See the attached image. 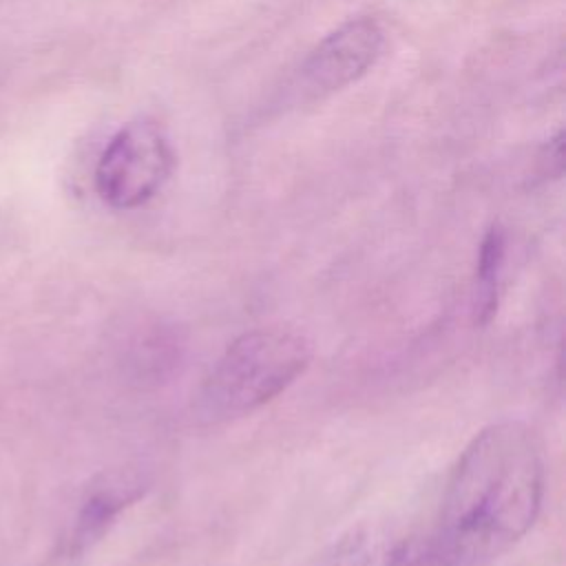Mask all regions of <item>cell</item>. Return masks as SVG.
<instances>
[{
    "mask_svg": "<svg viewBox=\"0 0 566 566\" xmlns=\"http://www.w3.org/2000/svg\"><path fill=\"white\" fill-rule=\"evenodd\" d=\"M544 497V458L533 429L489 424L460 453L442 495L431 566H484L535 524Z\"/></svg>",
    "mask_w": 566,
    "mask_h": 566,
    "instance_id": "1",
    "label": "cell"
},
{
    "mask_svg": "<svg viewBox=\"0 0 566 566\" xmlns=\"http://www.w3.org/2000/svg\"><path fill=\"white\" fill-rule=\"evenodd\" d=\"M307 340L283 327L237 336L203 378L195 413L206 424L248 416L281 396L310 365Z\"/></svg>",
    "mask_w": 566,
    "mask_h": 566,
    "instance_id": "2",
    "label": "cell"
},
{
    "mask_svg": "<svg viewBox=\"0 0 566 566\" xmlns=\"http://www.w3.org/2000/svg\"><path fill=\"white\" fill-rule=\"evenodd\" d=\"M175 153L150 119L122 126L95 166V190L99 199L117 210H133L148 203L168 181Z\"/></svg>",
    "mask_w": 566,
    "mask_h": 566,
    "instance_id": "3",
    "label": "cell"
},
{
    "mask_svg": "<svg viewBox=\"0 0 566 566\" xmlns=\"http://www.w3.org/2000/svg\"><path fill=\"white\" fill-rule=\"evenodd\" d=\"M385 33L374 18H352L325 35L303 60L294 91L303 102L323 99L358 77L378 60Z\"/></svg>",
    "mask_w": 566,
    "mask_h": 566,
    "instance_id": "4",
    "label": "cell"
},
{
    "mask_svg": "<svg viewBox=\"0 0 566 566\" xmlns=\"http://www.w3.org/2000/svg\"><path fill=\"white\" fill-rule=\"evenodd\" d=\"M144 491V484L137 475L130 473H108L97 480L95 486L86 493L82 509L77 513L73 544L84 548L86 544L95 542L106 526Z\"/></svg>",
    "mask_w": 566,
    "mask_h": 566,
    "instance_id": "5",
    "label": "cell"
},
{
    "mask_svg": "<svg viewBox=\"0 0 566 566\" xmlns=\"http://www.w3.org/2000/svg\"><path fill=\"white\" fill-rule=\"evenodd\" d=\"M506 263V232L502 226H491L480 243L478 268H475V321L486 325L500 303L502 290V272Z\"/></svg>",
    "mask_w": 566,
    "mask_h": 566,
    "instance_id": "6",
    "label": "cell"
}]
</instances>
